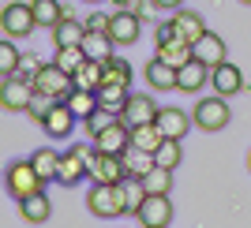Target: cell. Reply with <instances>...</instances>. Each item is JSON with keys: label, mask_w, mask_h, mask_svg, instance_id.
Segmentation results:
<instances>
[{"label": "cell", "mask_w": 251, "mask_h": 228, "mask_svg": "<svg viewBox=\"0 0 251 228\" xmlns=\"http://www.w3.org/2000/svg\"><path fill=\"white\" fill-rule=\"evenodd\" d=\"M19 60H23V52L15 49V38H4V42H0V79H8V75L19 71Z\"/></svg>", "instance_id": "30"}, {"label": "cell", "mask_w": 251, "mask_h": 228, "mask_svg": "<svg viewBox=\"0 0 251 228\" xmlns=\"http://www.w3.org/2000/svg\"><path fill=\"white\" fill-rule=\"evenodd\" d=\"M191 120H195V127L199 131H221V127H229L232 113H229V97H202V101H195V113H191Z\"/></svg>", "instance_id": "5"}, {"label": "cell", "mask_w": 251, "mask_h": 228, "mask_svg": "<svg viewBox=\"0 0 251 228\" xmlns=\"http://www.w3.org/2000/svg\"><path fill=\"white\" fill-rule=\"evenodd\" d=\"M90 180H94V183H124L127 180L124 154H105V150H98L94 161H90Z\"/></svg>", "instance_id": "7"}, {"label": "cell", "mask_w": 251, "mask_h": 228, "mask_svg": "<svg viewBox=\"0 0 251 228\" xmlns=\"http://www.w3.org/2000/svg\"><path fill=\"white\" fill-rule=\"evenodd\" d=\"M49 109H52V97H45V93H34V101H30V109H26V116H30L34 124H42Z\"/></svg>", "instance_id": "36"}, {"label": "cell", "mask_w": 251, "mask_h": 228, "mask_svg": "<svg viewBox=\"0 0 251 228\" xmlns=\"http://www.w3.org/2000/svg\"><path fill=\"white\" fill-rule=\"evenodd\" d=\"M165 142V131L157 127V120L154 124H139V127H131V146H139V150H147V154H157V146Z\"/></svg>", "instance_id": "23"}, {"label": "cell", "mask_w": 251, "mask_h": 228, "mask_svg": "<svg viewBox=\"0 0 251 228\" xmlns=\"http://www.w3.org/2000/svg\"><path fill=\"white\" fill-rule=\"evenodd\" d=\"M147 86L150 90H176V68H173V64H165V60H150L147 64Z\"/></svg>", "instance_id": "20"}, {"label": "cell", "mask_w": 251, "mask_h": 228, "mask_svg": "<svg viewBox=\"0 0 251 228\" xmlns=\"http://www.w3.org/2000/svg\"><path fill=\"white\" fill-rule=\"evenodd\" d=\"M90 4H101V0H90Z\"/></svg>", "instance_id": "42"}, {"label": "cell", "mask_w": 251, "mask_h": 228, "mask_svg": "<svg viewBox=\"0 0 251 228\" xmlns=\"http://www.w3.org/2000/svg\"><path fill=\"white\" fill-rule=\"evenodd\" d=\"M240 4H251V0H240Z\"/></svg>", "instance_id": "43"}, {"label": "cell", "mask_w": 251, "mask_h": 228, "mask_svg": "<svg viewBox=\"0 0 251 228\" xmlns=\"http://www.w3.org/2000/svg\"><path fill=\"white\" fill-rule=\"evenodd\" d=\"M157 60H165L173 64V68H180V64H188L191 60V42H184V38H169V42H157V52H154Z\"/></svg>", "instance_id": "21"}, {"label": "cell", "mask_w": 251, "mask_h": 228, "mask_svg": "<svg viewBox=\"0 0 251 228\" xmlns=\"http://www.w3.org/2000/svg\"><path fill=\"white\" fill-rule=\"evenodd\" d=\"M86 209L101 221H113V217H120V213H127L124 183H94L86 191Z\"/></svg>", "instance_id": "1"}, {"label": "cell", "mask_w": 251, "mask_h": 228, "mask_svg": "<svg viewBox=\"0 0 251 228\" xmlns=\"http://www.w3.org/2000/svg\"><path fill=\"white\" fill-rule=\"evenodd\" d=\"M83 38H86V19L64 15V19L52 26V45H56V49H68V45H83Z\"/></svg>", "instance_id": "16"}, {"label": "cell", "mask_w": 251, "mask_h": 228, "mask_svg": "<svg viewBox=\"0 0 251 228\" xmlns=\"http://www.w3.org/2000/svg\"><path fill=\"white\" fill-rule=\"evenodd\" d=\"M109 26H113V15H105V11L86 15V30H101V34H109Z\"/></svg>", "instance_id": "38"}, {"label": "cell", "mask_w": 251, "mask_h": 228, "mask_svg": "<svg viewBox=\"0 0 251 228\" xmlns=\"http://www.w3.org/2000/svg\"><path fill=\"white\" fill-rule=\"evenodd\" d=\"M191 56H195V60H202L206 68H218V64H225V60H229L225 38H221V34H214V30H206L199 42L191 45Z\"/></svg>", "instance_id": "12"}, {"label": "cell", "mask_w": 251, "mask_h": 228, "mask_svg": "<svg viewBox=\"0 0 251 228\" xmlns=\"http://www.w3.org/2000/svg\"><path fill=\"white\" fill-rule=\"evenodd\" d=\"M113 49H116V42L109 38V34H101V30H86L83 52L90 56V60H109V56H113Z\"/></svg>", "instance_id": "24"}, {"label": "cell", "mask_w": 251, "mask_h": 228, "mask_svg": "<svg viewBox=\"0 0 251 228\" xmlns=\"http://www.w3.org/2000/svg\"><path fill=\"white\" fill-rule=\"evenodd\" d=\"M94 146L105 150V154H124L127 146H131V127H127L124 120H116V124L105 127L101 135H94Z\"/></svg>", "instance_id": "15"}, {"label": "cell", "mask_w": 251, "mask_h": 228, "mask_svg": "<svg viewBox=\"0 0 251 228\" xmlns=\"http://www.w3.org/2000/svg\"><path fill=\"white\" fill-rule=\"evenodd\" d=\"M68 105H72V113L79 116V120H86L94 109H101V97H98V90H83V86H75L72 97H68Z\"/></svg>", "instance_id": "26"}, {"label": "cell", "mask_w": 251, "mask_h": 228, "mask_svg": "<svg viewBox=\"0 0 251 228\" xmlns=\"http://www.w3.org/2000/svg\"><path fill=\"white\" fill-rule=\"evenodd\" d=\"M4 187H8V195L19 202V198L34 195V191H45V180L38 176L34 161H11L8 172H4Z\"/></svg>", "instance_id": "3"}, {"label": "cell", "mask_w": 251, "mask_h": 228, "mask_svg": "<svg viewBox=\"0 0 251 228\" xmlns=\"http://www.w3.org/2000/svg\"><path fill=\"white\" fill-rule=\"evenodd\" d=\"M30 8H34L38 26H45V30H52V26L64 19V4L60 0H30Z\"/></svg>", "instance_id": "25"}, {"label": "cell", "mask_w": 251, "mask_h": 228, "mask_svg": "<svg viewBox=\"0 0 251 228\" xmlns=\"http://www.w3.org/2000/svg\"><path fill=\"white\" fill-rule=\"evenodd\" d=\"M248 168H251V154H248Z\"/></svg>", "instance_id": "41"}, {"label": "cell", "mask_w": 251, "mask_h": 228, "mask_svg": "<svg viewBox=\"0 0 251 228\" xmlns=\"http://www.w3.org/2000/svg\"><path fill=\"white\" fill-rule=\"evenodd\" d=\"M75 86H83V90H98V86H101V60H90V56H86V64L75 71Z\"/></svg>", "instance_id": "32"}, {"label": "cell", "mask_w": 251, "mask_h": 228, "mask_svg": "<svg viewBox=\"0 0 251 228\" xmlns=\"http://www.w3.org/2000/svg\"><path fill=\"white\" fill-rule=\"evenodd\" d=\"M127 93H131V86H98L101 105H105V109H113V113H120V109H124Z\"/></svg>", "instance_id": "35"}, {"label": "cell", "mask_w": 251, "mask_h": 228, "mask_svg": "<svg viewBox=\"0 0 251 228\" xmlns=\"http://www.w3.org/2000/svg\"><path fill=\"white\" fill-rule=\"evenodd\" d=\"M124 165H127V176H139V180H143L150 168L157 165V161H154V154H147V150L127 146V150H124Z\"/></svg>", "instance_id": "27"}, {"label": "cell", "mask_w": 251, "mask_h": 228, "mask_svg": "<svg viewBox=\"0 0 251 228\" xmlns=\"http://www.w3.org/2000/svg\"><path fill=\"white\" fill-rule=\"evenodd\" d=\"M34 168H38V176L49 183V180H56V172H60V150H34Z\"/></svg>", "instance_id": "28"}, {"label": "cell", "mask_w": 251, "mask_h": 228, "mask_svg": "<svg viewBox=\"0 0 251 228\" xmlns=\"http://www.w3.org/2000/svg\"><path fill=\"white\" fill-rule=\"evenodd\" d=\"M0 30H4V38H30L34 30H38V19H34V8L30 4H19V0H11V4H4V11H0Z\"/></svg>", "instance_id": "4"}, {"label": "cell", "mask_w": 251, "mask_h": 228, "mask_svg": "<svg viewBox=\"0 0 251 228\" xmlns=\"http://www.w3.org/2000/svg\"><path fill=\"white\" fill-rule=\"evenodd\" d=\"M157 101L150 97V93H127L124 109H120V120H124L127 127H139V124H154L157 120Z\"/></svg>", "instance_id": "9"}, {"label": "cell", "mask_w": 251, "mask_h": 228, "mask_svg": "<svg viewBox=\"0 0 251 228\" xmlns=\"http://www.w3.org/2000/svg\"><path fill=\"white\" fill-rule=\"evenodd\" d=\"M45 60H38V56H30V52H23V60H19V79H26V83H34V75H38V68H42Z\"/></svg>", "instance_id": "37"}, {"label": "cell", "mask_w": 251, "mask_h": 228, "mask_svg": "<svg viewBox=\"0 0 251 228\" xmlns=\"http://www.w3.org/2000/svg\"><path fill=\"white\" fill-rule=\"evenodd\" d=\"M206 83H210V68L202 60H195V56L176 68V90L180 93H195V90H202Z\"/></svg>", "instance_id": "14"}, {"label": "cell", "mask_w": 251, "mask_h": 228, "mask_svg": "<svg viewBox=\"0 0 251 228\" xmlns=\"http://www.w3.org/2000/svg\"><path fill=\"white\" fill-rule=\"evenodd\" d=\"M116 120H120V113H113V109H105V105H101V109H94V113L86 116L83 124H86V131H90V138H94V135H101L109 124H116Z\"/></svg>", "instance_id": "34"}, {"label": "cell", "mask_w": 251, "mask_h": 228, "mask_svg": "<svg viewBox=\"0 0 251 228\" xmlns=\"http://www.w3.org/2000/svg\"><path fill=\"white\" fill-rule=\"evenodd\" d=\"M34 83H26V79H19V75H8L4 83H0V105L8 109V113H26L34 101Z\"/></svg>", "instance_id": "6"}, {"label": "cell", "mask_w": 251, "mask_h": 228, "mask_svg": "<svg viewBox=\"0 0 251 228\" xmlns=\"http://www.w3.org/2000/svg\"><path fill=\"white\" fill-rule=\"evenodd\" d=\"M139 34H143V15L135 8H116L113 11V26H109V38L116 45H135Z\"/></svg>", "instance_id": "8"}, {"label": "cell", "mask_w": 251, "mask_h": 228, "mask_svg": "<svg viewBox=\"0 0 251 228\" xmlns=\"http://www.w3.org/2000/svg\"><path fill=\"white\" fill-rule=\"evenodd\" d=\"M75 120H79V116L72 113V105H68V101H52V109L45 113L42 127H45V135H49V138H56V142H60V138L72 135Z\"/></svg>", "instance_id": "11"}, {"label": "cell", "mask_w": 251, "mask_h": 228, "mask_svg": "<svg viewBox=\"0 0 251 228\" xmlns=\"http://www.w3.org/2000/svg\"><path fill=\"white\" fill-rule=\"evenodd\" d=\"M135 217H139V225H147V228H169L173 225V202H169V195H147V202H143V209Z\"/></svg>", "instance_id": "10"}, {"label": "cell", "mask_w": 251, "mask_h": 228, "mask_svg": "<svg viewBox=\"0 0 251 228\" xmlns=\"http://www.w3.org/2000/svg\"><path fill=\"white\" fill-rule=\"evenodd\" d=\"M169 23H173V26H176V34L184 38V42H191V45L206 34V23H202L199 11H184V8H180V11H173V19H169Z\"/></svg>", "instance_id": "19"}, {"label": "cell", "mask_w": 251, "mask_h": 228, "mask_svg": "<svg viewBox=\"0 0 251 228\" xmlns=\"http://www.w3.org/2000/svg\"><path fill=\"white\" fill-rule=\"evenodd\" d=\"M210 86L221 93V97H232V93H244V71L232 60L210 68Z\"/></svg>", "instance_id": "13"}, {"label": "cell", "mask_w": 251, "mask_h": 228, "mask_svg": "<svg viewBox=\"0 0 251 228\" xmlns=\"http://www.w3.org/2000/svg\"><path fill=\"white\" fill-rule=\"evenodd\" d=\"M34 90L45 93V97H52V101H68L75 90V75H68L56 60L42 64L38 68V75H34Z\"/></svg>", "instance_id": "2"}, {"label": "cell", "mask_w": 251, "mask_h": 228, "mask_svg": "<svg viewBox=\"0 0 251 228\" xmlns=\"http://www.w3.org/2000/svg\"><path fill=\"white\" fill-rule=\"evenodd\" d=\"M101 86H131V64L120 56L101 60Z\"/></svg>", "instance_id": "22"}, {"label": "cell", "mask_w": 251, "mask_h": 228, "mask_svg": "<svg viewBox=\"0 0 251 228\" xmlns=\"http://www.w3.org/2000/svg\"><path fill=\"white\" fill-rule=\"evenodd\" d=\"M154 4L161 11H180V8H184V0H154Z\"/></svg>", "instance_id": "39"}, {"label": "cell", "mask_w": 251, "mask_h": 228, "mask_svg": "<svg viewBox=\"0 0 251 228\" xmlns=\"http://www.w3.org/2000/svg\"><path fill=\"white\" fill-rule=\"evenodd\" d=\"M154 161H157V165H165V168H173V172H176V165L184 161V150H180V138H165V142L157 146Z\"/></svg>", "instance_id": "31"}, {"label": "cell", "mask_w": 251, "mask_h": 228, "mask_svg": "<svg viewBox=\"0 0 251 228\" xmlns=\"http://www.w3.org/2000/svg\"><path fill=\"white\" fill-rule=\"evenodd\" d=\"M143 183H147V191L150 195H169L173 191V168H165V165H154L143 176Z\"/></svg>", "instance_id": "29"}, {"label": "cell", "mask_w": 251, "mask_h": 228, "mask_svg": "<svg viewBox=\"0 0 251 228\" xmlns=\"http://www.w3.org/2000/svg\"><path fill=\"white\" fill-rule=\"evenodd\" d=\"M116 8H131V0H113Z\"/></svg>", "instance_id": "40"}, {"label": "cell", "mask_w": 251, "mask_h": 228, "mask_svg": "<svg viewBox=\"0 0 251 228\" xmlns=\"http://www.w3.org/2000/svg\"><path fill=\"white\" fill-rule=\"evenodd\" d=\"M19 213H23V221H26V225H45V221L52 217L49 195H45V191H34V195L19 198Z\"/></svg>", "instance_id": "17"}, {"label": "cell", "mask_w": 251, "mask_h": 228, "mask_svg": "<svg viewBox=\"0 0 251 228\" xmlns=\"http://www.w3.org/2000/svg\"><path fill=\"white\" fill-rule=\"evenodd\" d=\"M191 124H195V120H191L184 109H173V105L157 113V127L165 131V138H184V135L191 131Z\"/></svg>", "instance_id": "18"}, {"label": "cell", "mask_w": 251, "mask_h": 228, "mask_svg": "<svg viewBox=\"0 0 251 228\" xmlns=\"http://www.w3.org/2000/svg\"><path fill=\"white\" fill-rule=\"evenodd\" d=\"M56 64H60L68 75H75L79 68L86 64V52H83V45H68V49H56Z\"/></svg>", "instance_id": "33"}]
</instances>
